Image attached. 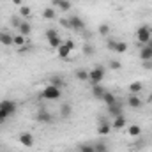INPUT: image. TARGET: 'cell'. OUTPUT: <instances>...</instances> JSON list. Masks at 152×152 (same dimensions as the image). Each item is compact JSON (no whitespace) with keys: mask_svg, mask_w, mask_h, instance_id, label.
I'll return each mask as SVG.
<instances>
[{"mask_svg":"<svg viewBox=\"0 0 152 152\" xmlns=\"http://www.w3.org/2000/svg\"><path fill=\"white\" fill-rule=\"evenodd\" d=\"M41 96H42L44 99H48V101H57V99H60V96H62V88L53 87V85H50V83H48V87H44V88H42Z\"/></svg>","mask_w":152,"mask_h":152,"instance_id":"1","label":"cell"},{"mask_svg":"<svg viewBox=\"0 0 152 152\" xmlns=\"http://www.w3.org/2000/svg\"><path fill=\"white\" fill-rule=\"evenodd\" d=\"M104 75H106L104 67H103V66H97V67H94V69L88 71V81H90L92 85H97V83H101V81L104 80Z\"/></svg>","mask_w":152,"mask_h":152,"instance_id":"2","label":"cell"},{"mask_svg":"<svg viewBox=\"0 0 152 152\" xmlns=\"http://www.w3.org/2000/svg\"><path fill=\"white\" fill-rule=\"evenodd\" d=\"M136 39H138V42L147 44V42L152 39V28L149 27V25H142V27L136 30Z\"/></svg>","mask_w":152,"mask_h":152,"instance_id":"3","label":"cell"},{"mask_svg":"<svg viewBox=\"0 0 152 152\" xmlns=\"http://www.w3.org/2000/svg\"><path fill=\"white\" fill-rule=\"evenodd\" d=\"M0 110H2V112H5V113L11 117V115L16 113L18 104H16L14 101H11V99H2V101H0Z\"/></svg>","mask_w":152,"mask_h":152,"instance_id":"4","label":"cell"},{"mask_svg":"<svg viewBox=\"0 0 152 152\" xmlns=\"http://www.w3.org/2000/svg\"><path fill=\"white\" fill-rule=\"evenodd\" d=\"M69 23H71V30L75 32H85V21L80 18V16H71L69 18Z\"/></svg>","mask_w":152,"mask_h":152,"instance_id":"5","label":"cell"},{"mask_svg":"<svg viewBox=\"0 0 152 152\" xmlns=\"http://www.w3.org/2000/svg\"><path fill=\"white\" fill-rule=\"evenodd\" d=\"M36 120L41 122V124H51L53 122V115L50 113L48 110H39L37 115H36Z\"/></svg>","mask_w":152,"mask_h":152,"instance_id":"6","label":"cell"},{"mask_svg":"<svg viewBox=\"0 0 152 152\" xmlns=\"http://www.w3.org/2000/svg\"><path fill=\"white\" fill-rule=\"evenodd\" d=\"M110 129H112V124L106 120V118H99V126H97V133L101 134V136H106L108 133H110Z\"/></svg>","mask_w":152,"mask_h":152,"instance_id":"7","label":"cell"},{"mask_svg":"<svg viewBox=\"0 0 152 152\" xmlns=\"http://www.w3.org/2000/svg\"><path fill=\"white\" fill-rule=\"evenodd\" d=\"M18 140H20V143L23 145V147H34V136H32V133H21L20 136H18Z\"/></svg>","mask_w":152,"mask_h":152,"instance_id":"8","label":"cell"},{"mask_svg":"<svg viewBox=\"0 0 152 152\" xmlns=\"http://www.w3.org/2000/svg\"><path fill=\"white\" fill-rule=\"evenodd\" d=\"M18 34L23 36V37H28V36L32 34V25H30L28 21H21V25L18 27Z\"/></svg>","mask_w":152,"mask_h":152,"instance_id":"9","label":"cell"},{"mask_svg":"<svg viewBox=\"0 0 152 152\" xmlns=\"http://www.w3.org/2000/svg\"><path fill=\"white\" fill-rule=\"evenodd\" d=\"M140 58H142L143 62H149V60H152V48H151V46L143 44V46L140 48Z\"/></svg>","mask_w":152,"mask_h":152,"instance_id":"10","label":"cell"},{"mask_svg":"<svg viewBox=\"0 0 152 152\" xmlns=\"http://www.w3.org/2000/svg\"><path fill=\"white\" fill-rule=\"evenodd\" d=\"M51 5H55V7L60 9L62 12H66V11L71 9V2H69V0H51Z\"/></svg>","mask_w":152,"mask_h":152,"instance_id":"11","label":"cell"},{"mask_svg":"<svg viewBox=\"0 0 152 152\" xmlns=\"http://www.w3.org/2000/svg\"><path fill=\"white\" fill-rule=\"evenodd\" d=\"M104 92H106V88L101 85V83H97V85H92V96L96 97V99H103V96H104Z\"/></svg>","mask_w":152,"mask_h":152,"instance_id":"12","label":"cell"},{"mask_svg":"<svg viewBox=\"0 0 152 152\" xmlns=\"http://www.w3.org/2000/svg\"><path fill=\"white\" fill-rule=\"evenodd\" d=\"M124 112V108H122V104L117 101L115 104H112V106H108V113L112 115V117H118V115H124L122 113Z\"/></svg>","mask_w":152,"mask_h":152,"instance_id":"13","label":"cell"},{"mask_svg":"<svg viewBox=\"0 0 152 152\" xmlns=\"http://www.w3.org/2000/svg\"><path fill=\"white\" fill-rule=\"evenodd\" d=\"M127 104H129L131 108H142L143 103H142V99H140L136 94H131V96L127 97Z\"/></svg>","mask_w":152,"mask_h":152,"instance_id":"14","label":"cell"},{"mask_svg":"<svg viewBox=\"0 0 152 152\" xmlns=\"http://www.w3.org/2000/svg\"><path fill=\"white\" fill-rule=\"evenodd\" d=\"M71 113H73L71 103H62V104H60V117H62V118H67Z\"/></svg>","mask_w":152,"mask_h":152,"instance_id":"15","label":"cell"},{"mask_svg":"<svg viewBox=\"0 0 152 152\" xmlns=\"http://www.w3.org/2000/svg\"><path fill=\"white\" fill-rule=\"evenodd\" d=\"M112 127H113V129H122V127H126V117H124V115H118V117H113Z\"/></svg>","mask_w":152,"mask_h":152,"instance_id":"16","label":"cell"},{"mask_svg":"<svg viewBox=\"0 0 152 152\" xmlns=\"http://www.w3.org/2000/svg\"><path fill=\"white\" fill-rule=\"evenodd\" d=\"M101 101H103V103H104L106 106H112V104H115V103H117V97H115V96L112 94V92H110V90H106Z\"/></svg>","mask_w":152,"mask_h":152,"instance_id":"17","label":"cell"},{"mask_svg":"<svg viewBox=\"0 0 152 152\" xmlns=\"http://www.w3.org/2000/svg\"><path fill=\"white\" fill-rule=\"evenodd\" d=\"M50 85H53V87H58V88H62L64 85H66V81H64V78L58 75H53L50 78Z\"/></svg>","mask_w":152,"mask_h":152,"instance_id":"18","label":"cell"},{"mask_svg":"<svg viewBox=\"0 0 152 152\" xmlns=\"http://www.w3.org/2000/svg\"><path fill=\"white\" fill-rule=\"evenodd\" d=\"M81 51H83V55H85V57H92V55L96 53V48H94V44L85 42V44L81 46Z\"/></svg>","mask_w":152,"mask_h":152,"instance_id":"19","label":"cell"},{"mask_svg":"<svg viewBox=\"0 0 152 152\" xmlns=\"http://www.w3.org/2000/svg\"><path fill=\"white\" fill-rule=\"evenodd\" d=\"M0 44L4 46H12V36L7 32H0Z\"/></svg>","mask_w":152,"mask_h":152,"instance_id":"20","label":"cell"},{"mask_svg":"<svg viewBox=\"0 0 152 152\" xmlns=\"http://www.w3.org/2000/svg\"><path fill=\"white\" fill-rule=\"evenodd\" d=\"M127 133H129V136H131V138H138V136L142 134V127H140V126H136V124H133V126H129Z\"/></svg>","mask_w":152,"mask_h":152,"instance_id":"21","label":"cell"},{"mask_svg":"<svg viewBox=\"0 0 152 152\" xmlns=\"http://www.w3.org/2000/svg\"><path fill=\"white\" fill-rule=\"evenodd\" d=\"M55 16H57V12H55L53 7H46V9L42 11V18H44V20H55Z\"/></svg>","mask_w":152,"mask_h":152,"instance_id":"22","label":"cell"},{"mask_svg":"<svg viewBox=\"0 0 152 152\" xmlns=\"http://www.w3.org/2000/svg\"><path fill=\"white\" fill-rule=\"evenodd\" d=\"M57 53H58V57H60V58H67V57H69V53H71V50L62 42V46L57 50Z\"/></svg>","mask_w":152,"mask_h":152,"instance_id":"23","label":"cell"},{"mask_svg":"<svg viewBox=\"0 0 152 152\" xmlns=\"http://www.w3.org/2000/svg\"><path fill=\"white\" fill-rule=\"evenodd\" d=\"M92 147H94V151H96V152H110L108 145H106L104 142H97V143H94Z\"/></svg>","mask_w":152,"mask_h":152,"instance_id":"24","label":"cell"},{"mask_svg":"<svg viewBox=\"0 0 152 152\" xmlns=\"http://www.w3.org/2000/svg\"><path fill=\"white\" fill-rule=\"evenodd\" d=\"M142 88H143L142 81H133V83L129 85V90H131V94H138V92H140Z\"/></svg>","mask_w":152,"mask_h":152,"instance_id":"25","label":"cell"},{"mask_svg":"<svg viewBox=\"0 0 152 152\" xmlns=\"http://www.w3.org/2000/svg\"><path fill=\"white\" fill-rule=\"evenodd\" d=\"M75 76L80 80V81H87L88 80V71H85V69H78L75 73Z\"/></svg>","mask_w":152,"mask_h":152,"instance_id":"26","label":"cell"},{"mask_svg":"<svg viewBox=\"0 0 152 152\" xmlns=\"http://www.w3.org/2000/svg\"><path fill=\"white\" fill-rule=\"evenodd\" d=\"M62 42H64V41H62L60 37H53V39H50V41H48L50 48H55V50H58V48L62 46Z\"/></svg>","mask_w":152,"mask_h":152,"instance_id":"27","label":"cell"},{"mask_svg":"<svg viewBox=\"0 0 152 152\" xmlns=\"http://www.w3.org/2000/svg\"><path fill=\"white\" fill-rule=\"evenodd\" d=\"M12 44H14V46H18V48H21V46L25 44V37H23V36H20V34L12 36Z\"/></svg>","mask_w":152,"mask_h":152,"instance_id":"28","label":"cell"},{"mask_svg":"<svg viewBox=\"0 0 152 152\" xmlns=\"http://www.w3.org/2000/svg\"><path fill=\"white\" fill-rule=\"evenodd\" d=\"M127 50V44L124 42V41H117V46H115V51L117 53H124Z\"/></svg>","mask_w":152,"mask_h":152,"instance_id":"29","label":"cell"},{"mask_svg":"<svg viewBox=\"0 0 152 152\" xmlns=\"http://www.w3.org/2000/svg\"><path fill=\"white\" fill-rule=\"evenodd\" d=\"M97 32H99L101 36H108V34H110V27H108L106 23H101L99 28H97Z\"/></svg>","mask_w":152,"mask_h":152,"instance_id":"30","label":"cell"},{"mask_svg":"<svg viewBox=\"0 0 152 152\" xmlns=\"http://www.w3.org/2000/svg\"><path fill=\"white\" fill-rule=\"evenodd\" d=\"M44 36H46L48 41H50V39H53V37H58V32H57L55 28H48V30L44 32Z\"/></svg>","mask_w":152,"mask_h":152,"instance_id":"31","label":"cell"},{"mask_svg":"<svg viewBox=\"0 0 152 152\" xmlns=\"http://www.w3.org/2000/svg\"><path fill=\"white\" fill-rule=\"evenodd\" d=\"M20 16H30V7H27V5H20Z\"/></svg>","mask_w":152,"mask_h":152,"instance_id":"32","label":"cell"},{"mask_svg":"<svg viewBox=\"0 0 152 152\" xmlns=\"http://www.w3.org/2000/svg\"><path fill=\"white\" fill-rule=\"evenodd\" d=\"M11 25H12V27H16V28H18V27H20V25H21V20H20V18H18V16H11Z\"/></svg>","mask_w":152,"mask_h":152,"instance_id":"33","label":"cell"},{"mask_svg":"<svg viewBox=\"0 0 152 152\" xmlns=\"http://www.w3.org/2000/svg\"><path fill=\"white\" fill-rule=\"evenodd\" d=\"M110 67L117 71V69H120V67H122V64H120L118 60H115V58H113V60H110Z\"/></svg>","mask_w":152,"mask_h":152,"instance_id":"34","label":"cell"},{"mask_svg":"<svg viewBox=\"0 0 152 152\" xmlns=\"http://www.w3.org/2000/svg\"><path fill=\"white\" fill-rule=\"evenodd\" d=\"M80 152H96L92 145H80Z\"/></svg>","mask_w":152,"mask_h":152,"instance_id":"35","label":"cell"},{"mask_svg":"<svg viewBox=\"0 0 152 152\" xmlns=\"http://www.w3.org/2000/svg\"><path fill=\"white\" fill-rule=\"evenodd\" d=\"M60 25H62L64 28H69V30H71V23H69V18H62V20H60Z\"/></svg>","mask_w":152,"mask_h":152,"instance_id":"36","label":"cell"},{"mask_svg":"<svg viewBox=\"0 0 152 152\" xmlns=\"http://www.w3.org/2000/svg\"><path fill=\"white\" fill-rule=\"evenodd\" d=\"M106 46H108V50H112V51H115L117 41H113V39H108V41H106Z\"/></svg>","mask_w":152,"mask_h":152,"instance_id":"37","label":"cell"},{"mask_svg":"<svg viewBox=\"0 0 152 152\" xmlns=\"http://www.w3.org/2000/svg\"><path fill=\"white\" fill-rule=\"evenodd\" d=\"M64 44H66V46H67V48H69L71 51H73V50H75V48H76L75 41H71V39H67V41H64Z\"/></svg>","mask_w":152,"mask_h":152,"instance_id":"38","label":"cell"},{"mask_svg":"<svg viewBox=\"0 0 152 152\" xmlns=\"http://www.w3.org/2000/svg\"><path fill=\"white\" fill-rule=\"evenodd\" d=\"M7 118H9V115L5 113V112H2V110H0V124H4Z\"/></svg>","mask_w":152,"mask_h":152,"instance_id":"39","label":"cell"},{"mask_svg":"<svg viewBox=\"0 0 152 152\" xmlns=\"http://www.w3.org/2000/svg\"><path fill=\"white\" fill-rule=\"evenodd\" d=\"M142 66H143V69H152V62H142Z\"/></svg>","mask_w":152,"mask_h":152,"instance_id":"40","label":"cell"},{"mask_svg":"<svg viewBox=\"0 0 152 152\" xmlns=\"http://www.w3.org/2000/svg\"><path fill=\"white\" fill-rule=\"evenodd\" d=\"M12 2H14L16 5H23V0H12Z\"/></svg>","mask_w":152,"mask_h":152,"instance_id":"41","label":"cell"}]
</instances>
